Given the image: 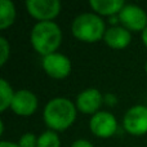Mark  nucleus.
Returning a JSON list of instances; mask_svg holds the SVG:
<instances>
[{"mask_svg":"<svg viewBox=\"0 0 147 147\" xmlns=\"http://www.w3.org/2000/svg\"><path fill=\"white\" fill-rule=\"evenodd\" d=\"M124 0H90L89 7L98 16H117L124 8Z\"/></svg>","mask_w":147,"mask_h":147,"instance_id":"f8f14e48","label":"nucleus"},{"mask_svg":"<svg viewBox=\"0 0 147 147\" xmlns=\"http://www.w3.org/2000/svg\"><path fill=\"white\" fill-rule=\"evenodd\" d=\"M119 22L123 27L129 30L130 32H142L147 27V13L143 8L136 4H125L120 10Z\"/></svg>","mask_w":147,"mask_h":147,"instance_id":"423d86ee","label":"nucleus"},{"mask_svg":"<svg viewBox=\"0 0 147 147\" xmlns=\"http://www.w3.org/2000/svg\"><path fill=\"white\" fill-rule=\"evenodd\" d=\"M38 147H61V138L54 130H45L38 136Z\"/></svg>","mask_w":147,"mask_h":147,"instance_id":"2eb2a0df","label":"nucleus"},{"mask_svg":"<svg viewBox=\"0 0 147 147\" xmlns=\"http://www.w3.org/2000/svg\"><path fill=\"white\" fill-rule=\"evenodd\" d=\"M39 101L36 94L28 89H20L16 92L10 109L18 116H31L38 110Z\"/></svg>","mask_w":147,"mask_h":147,"instance_id":"1a4fd4ad","label":"nucleus"},{"mask_svg":"<svg viewBox=\"0 0 147 147\" xmlns=\"http://www.w3.org/2000/svg\"><path fill=\"white\" fill-rule=\"evenodd\" d=\"M70 147H94V146L88 140H76L75 142H72V145Z\"/></svg>","mask_w":147,"mask_h":147,"instance_id":"6ab92c4d","label":"nucleus"},{"mask_svg":"<svg viewBox=\"0 0 147 147\" xmlns=\"http://www.w3.org/2000/svg\"><path fill=\"white\" fill-rule=\"evenodd\" d=\"M0 147H21L18 142H12V141H0Z\"/></svg>","mask_w":147,"mask_h":147,"instance_id":"aec40b11","label":"nucleus"},{"mask_svg":"<svg viewBox=\"0 0 147 147\" xmlns=\"http://www.w3.org/2000/svg\"><path fill=\"white\" fill-rule=\"evenodd\" d=\"M103 103H106L107 106H115L117 103V97L114 93H106L103 94Z\"/></svg>","mask_w":147,"mask_h":147,"instance_id":"a211bd4d","label":"nucleus"},{"mask_svg":"<svg viewBox=\"0 0 147 147\" xmlns=\"http://www.w3.org/2000/svg\"><path fill=\"white\" fill-rule=\"evenodd\" d=\"M103 103V94L97 88H86L81 90L76 97V109L86 115H92L99 111V107Z\"/></svg>","mask_w":147,"mask_h":147,"instance_id":"9d476101","label":"nucleus"},{"mask_svg":"<svg viewBox=\"0 0 147 147\" xmlns=\"http://www.w3.org/2000/svg\"><path fill=\"white\" fill-rule=\"evenodd\" d=\"M103 40L112 49H124L132 41V32L123 26H111L107 28Z\"/></svg>","mask_w":147,"mask_h":147,"instance_id":"9b49d317","label":"nucleus"},{"mask_svg":"<svg viewBox=\"0 0 147 147\" xmlns=\"http://www.w3.org/2000/svg\"><path fill=\"white\" fill-rule=\"evenodd\" d=\"M123 127L125 132L134 137L147 134V106L134 105L123 117Z\"/></svg>","mask_w":147,"mask_h":147,"instance_id":"20e7f679","label":"nucleus"},{"mask_svg":"<svg viewBox=\"0 0 147 147\" xmlns=\"http://www.w3.org/2000/svg\"><path fill=\"white\" fill-rule=\"evenodd\" d=\"M16 16H17V10L14 3L10 0H0V28L1 30L10 27L14 23Z\"/></svg>","mask_w":147,"mask_h":147,"instance_id":"ddd939ff","label":"nucleus"},{"mask_svg":"<svg viewBox=\"0 0 147 147\" xmlns=\"http://www.w3.org/2000/svg\"><path fill=\"white\" fill-rule=\"evenodd\" d=\"M61 1L58 0H27L26 9L38 22L53 21L61 12Z\"/></svg>","mask_w":147,"mask_h":147,"instance_id":"0eeeda50","label":"nucleus"},{"mask_svg":"<svg viewBox=\"0 0 147 147\" xmlns=\"http://www.w3.org/2000/svg\"><path fill=\"white\" fill-rule=\"evenodd\" d=\"M41 67L45 74L52 79L62 80L66 79L72 71V62L63 53H52L49 56L43 57L41 59Z\"/></svg>","mask_w":147,"mask_h":147,"instance_id":"39448f33","label":"nucleus"},{"mask_svg":"<svg viewBox=\"0 0 147 147\" xmlns=\"http://www.w3.org/2000/svg\"><path fill=\"white\" fill-rule=\"evenodd\" d=\"M14 94L16 92L13 90L12 85L8 83L7 79H0V111L4 112L7 109H10Z\"/></svg>","mask_w":147,"mask_h":147,"instance_id":"4468645a","label":"nucleus"},{"mask_svg":"<svg viewBox=\"0 0 147 147\" xmlns=\"http://www.w3.org/2000/svg\"><path fill=\"white\" fill-rule=\"evenodd\" d=\"M107 28L101 16L94 12H85L76 16L71 23V32L83 43H97L105 38Z\"/></svg>","mask_w":147,"mask_h":147,"instance_id":"7ed1b4c3","label":"nucleus"},{"mask_svg":"<svg viewBox=\"0 0 147 147\" xmlns=\"http://www.w3.org/2000/svg\"><path fill=\"white\" fill-rule=\"evenodd\" d=\"M10 57V44L7 38L0 36V66H4Z\"/></svg>","mask_w":147,"mask_h":147,"instance_id":"dca6fc26","label":"nucleus"},{"mask_svg":"<svg viewBox=\"0 0 147 147\" xmlns=\"http://www.w3.org/2000/svg\"><path fill=\"white\" fill-rule=\"evenodd\" d=\"M141 36H142V41H143V45L147 48V27L145 28V30L141 32Z\"/></svg>","mask_w":147,"mask_h":147,"instance_id":"412c9836","label":"nucleus"},{"mask_svg":"<svg viewBox=\"0 0 147 147\" xmlns=\"http://www.w3.org/2000/svg\"><path fill=\"white\" fill-rule=\"evenodd\" d=\"M21 147H38V137L32 132H27L18 140Z\"/></svg>","mask_w":147,"mask_h":147,"instance_id":"f3484780","label":"nucleus"},{"mask_svg":"<svg viewBox=\"0 0 147 147\" xmlns=\"http://www.w3.org/2000/svg\"><path fill=\"white\" fill-rule=\"evenodd\" d=\"M78 109L71 99L56 97L47 102L43 111L44 123L51 130L63 132L75 123Z\"/></svg>","mask_w":147,"mask_h":147,"instance_id":"f257e3e1","label":"nucleus"},{"mask_svg":"<svg viewBox=\"0 0 147 147\" xmlns=\"http://www.w3.org/2000/svg\"><path fill=\"white\" fill-rule=\"evenodd\" d=\"M145 71H146V74H147V61H146V63H145Z\"/></svg>","mask_w":147,"mask_h":147,"instance_id":"4be33fe9","label":"nucleus"},{"mask_svg":"<svg viewBox=\"0 0 147 147\" xmlns=\"http://www.w3.org/2000/svg\"><path fill=\"white\" fill-rule=\"evenodd\" d=\"M30 41L35 52L45 57L56 53L62 43V30L54 21L36 22L30 34Z\"/></svg>","mask_w":147,"mask_h":147,"instance_id":"f03ea898","label":"nucleus"},{"mask_svg":"<svg viewBox=\"0 0 147 147\" xmlns=\"http://www.w3.org/2000/svg\"><path fill=\"white\" fill-rule=\"evenodd\" d=\"M89 129L98 138H110L117 132V120L109 111H98L89 120Z\"/></svg>","mask_w":147,"mask_h":147,"instance_id":"6e6552de","label":"nucleus"}]
</instances>
